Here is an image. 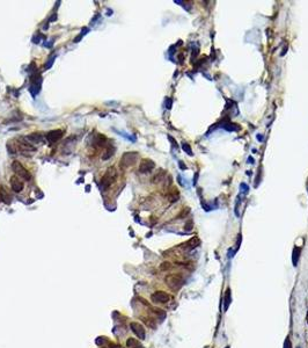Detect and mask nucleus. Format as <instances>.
Returning <instances> with one entry per match:
<instances>
[{"mask_svg": "<svg viewBox=\"0 0 308 348\" xmlns=\"http://www.w3.org/2000/svg\"><path fill=\"white\" fill-rule=\"evenodd\" d=\"M115 348H122V347H117V346H115Z\"/></svg>", "mask_w": 308, "mask_h": 348, "instance_id": "obj_23", "label": "nucleus"}, {"mask_svg": "<svg viewBox=\"0 0 308 348\" xmlns=\"http://www.w3.org/2000/svg\"><path fill=\"white\" fill-rule=\"evenodd\" d=\"M232 303V294H230V289L227 288L226 291H225V295H224V311L226 312Z\"/></svg>", "mask_w": 308, "mask_h": 348, "instance_id": "obj_11", "label": "nucleus"}, {"mask_svg": "<svg viewBox=\"0 0 308 348\" xmlns=\"http://www.w3.org/2000/svg\"><path fill=\"white\" fill-rule=\"evenodd\" d=\"M138 153L137 152H125L121 159V166L122 167H130L133 166L138 160Z\"/></svg>", "mask_w": 308, "mask_h": 348, "instance_id": "obj_4", "label": "nucleus"}, {"mask_svg": "<svg viewBox=\"0 0 308 348\" xmlns=\"http://www.w3.org/2000/svg\"><path fill=\"white\" fill-rule=\"evenodd\" d=\"M167 268H170V264H168V262H165V264H162V266H161V269H167Z\"/></svg>", "mask_w": 308, "mask_h": 348, "instance_id": "obj_19", "label": "nucleus"}, {"mask_svg": "<svg viewBox=\"0 0 308 348\" xmlns=\"http://www.w3.org/2000/svg\"><path fill=\"white\" fill-rule=\"evenodd\" d=\"M248 161H249V164H254V159H253L251 157H249V158H248Z\"/></svg>", "mask_w": 308, "mask_h": 348, "instance_id": "obj_21", "label": "nucleus"}, {"mask_svg": "<svg viewBox=\"0 0 308 348\" xmlns=\"http://www.w3.org/2000/svg\"><path fill=\"white\" fill-rule=\"evenodd\" d=\"M154 167H155V164L151 159H142L139 165V172L140 173H149Z\"/></svg>", "mask_w": 308, "mask_h": 348, "instance_id": "obj_7", "label": "nucleus"}, {"mask_svg": "<svg viewBox=\"0 0 308 348\" xmlns=\"http://www.w3.org/2000/svg\"><path fill=\"white\" fill-rule=\"evenodd\" d=\"M25 139L28 143H30V144H38V143H41L43 140V135L40 134V132H37V134H30L27 137H25Z\"/></svg>", "mask_w": 308, "mask_h": 348, "instance_id": "obj_10", "label": "nucleus"}, {"mask_svg": "<svg viewBox=\"0 0 308 348\" xmlns=\"http://www.w3.org/2000/svg\"><path fill=\"white\" fill-rule=\"evenodd\" d=\"M0 200H1L4 203H6V204L11 203V195L8 194V192L6 190V188L3 187V186H0Z\"/></svg>", "mask_w": 308, "mask_h": 348, "instance_id": "obj_12", "label": "nucleus"}, {"mask_svg": "<svg viewBox=\"0 0 308 348\" xmlns=\"http://www.w3.org/2000/svg\"><path fill=\"white\" fill-rule=\"evenodd\" d=\"M257 139H258V140H260V142H261V140H263V136H261V135H258V136H257Z\"/></svg>", "mask_w": 308, "mask_h": 348, "instance_id": "obj_22", "label": "nucleus"}, {"mask_svg": "<svg viewBox=\"0 0 308 348\" xmlns=\"http://www.w3.org/2000/svg\"><path fill=\"white\" fill-rule=\"evenodd\" d=\"M166 283L167 286L172 289V290H179L181 289V287L183 286L184 281L182 279V276H180L179 274H170L166 277Z\"/></svg>", "mask_w": 308, "mask_h": 348, "instance_id": "obj_1", "label": "nucleus"}, {"mask_svg": "<svg viewBox=\"0 0 308 348\" xmlns=\"http://www.w3.org/2000/svg\"><path fill=\"white\" fill-rule=\"evenodd\" d=\"M115 179H116V172H115V169H114V168H109L108 172L106 173V175L101 179L100 189L103 190V192L107 190V189L110 187V185L115 181Z\"/></svg>", "mask_w": 308, "mask_h": 348, "instance_id": "obj_2", "label": "nucleus"}, {"mask_svg": "<svg viewBox=\"0 0 308 348\" xmlns=\"http://www.w3.org/2000/svg\"><path fill=\"white\" fill-rule=\"evenodd\" d=\"M165 175H166V173L164 172V171H160L157 175H154L153 178H152V182L153 184H158V182H161L162 180H164V178H165Z\"/></svg>", "mask_w": 308, "mask_h": 348, "instance_id": "obj_14", "label": "nucleus"}, {"mask_svg": "<svg viewBox=\"0 0 308 348\" xmlns=\"http://www.w3.org/2000/svg\"><path fill=\"white\" fill-rule=\"evenodd\" d=\"M300 254V248H298V247H294V249H293V258H292V261H293V265L294 266H296V264H298V260H299V255Z\"/></svg>", "mask_w": 308, "mask_h": 348, "instance_id": "obj_15", "label": "nucleus"}, {"mask_svg": "<svg viewBox=\"0 0 308 348\" xmlns=\"http://www.w3.org/2000/svg\"><path fill=\"white\" fill-rule=\"evenodd\" d=\"M114 152H115V149H114V147H111V149H110V147H108V149L106 150L104 154L102 156V159H104V160H106V159H109V158H110V157L114 154Z\"/></svg>", "mask_w": 308, "mask_h": 348, "instance_id": "obj_16", "label": "nucleus"}, {"mask_svg": "<svg viewBox=\"0 0 308 348\" xmlns=\"http://www.w3.org/2000/svg\"><path fill=\"white\" fill-rule=\"evenodd\" d=\"M225 348H229V347H225Z\"/></svg>", "mask_w": 308, "mask_h": 348, "instance_id": "obj_24", "label": "nucleus"}, {"mask_svg": "<svg viewBox=\"0 0 308 348\" xmlns=\"http://www.w3.org/2000/svg\"><path fill=\"white\" fill-rule=\"evenodd\" d=\"M63 135H64L63 130H52L45 135V138L49 143H56L63 137Z\"/></svg>", "mask_w": 308, "mask_h": 348, "instance_id": "obj_8", "label": "nucleus"}, {"mask_svg": "<svg viewBox=\"0 0 308 348\" xmlns=\"http://www.w3.org/2000/svg\"><path fill=\"white\" fill-rule=\"evenodd\" d=\"M11 187L15 193H20L23 189V182L21 181V179L16 175L11 178Z\"/></svg>", "mask_w": 308, "mask_h": 348, "instance_id": "obj_9", "label": "nucleus"}, {"mask_svg": "<svg viewBox=\"0 0 308 348\" xmlns=\"http://www.w3.org/2000/svg\"><path fill=\"white\" fill-rule=\"evenodd\" d=\"M130 327H131L132 332H133L139 339H141V340L145 339L146 332H145V328H144V326H142L141 324H139V323H131V324H130Z\"/></svg>", "mask_w": 308, "mask_h": 348, "instance_id": "obj_6", "label": "nucleus"}, {"mask_svg": "<svg viewBox=\"0 0 308 348\" xmlns=\"http://www.w3.org/2000/svg\"><path fill=\"white\" fill-rule=\"evenodd\" d=\"M182 147H183V150L187 152V153H189L190 156H192L194 153H192V150H191V147H190V145L189 144H187V143H183L182 144Z\"/></svg>", "mask_w": 308, "mask_h": 348, "instance_id": "obj_17", "label": "nucleus"}, {"mask_svg": "<svg viewBox=\"0 0 308 348\" xmlns=\"http://www.w3.org/2000/svg\"><path fill=\"white\" fill-rule=\"evenodd\" d=\"M12 168H13V171L18 174V177H19V178H22V179H25V180H27V181L31 179V175H30L29 171H28L27 168H25V166H23L20 161H18V160L13 161Z\"/></svg>", "mask_w": 308, "mask_h": 348, "instance_id": "obj_3", "label": "nucleus"}, {"mask_svg": "<svg viewBox=\"0 0 308 348\" xmlns=\"http://www.w3.org/2000/svg\"><path fill=\"white\" fill-rule=\"evenodd\" d=\"M179 164H180V166H181V168H182V169H185V168H187V167L183 165V162H182V161H180Z\"/></svg>", "mask_w": 308, "mask_h": 348, "instance_id": "obj_20", "label": "nucleus"}, {"mask_svg": "<svg viewBox=\"0 0 308 348\" xmlns=\"http://www.w3.org/2000/svg\"><path fill=\"white\" fill-rule=\"evenodd\" d=\"M151 298H152V301L154 303H161V304H164V303H167L170 299V295H168L165 291H155L151 296Z\"/></svg>", "mask_w": 308, "mask_h": 348, "instance_id": "obj_5", "label": "nucleus"}, {"mask_svg": "<svg viewBox=\"0 0 308 348\" xmlns=\"http://www.w3.org/2000/svg\"><path fill=\"white\" fill-rule=\"evenodd\" d=\"M284 348H292V343H291V340L288 336L286 338V340L284 342Z\"/></svg>", "mask_w": 308, "mask_h": 348, "instance_id": "obj_18", "label": "nucleus"}, {"mask_svg": "<svg viewBox=\"0 0 308 348\" xmlns=\"http://www.w3.org/2000/svg\"><path fill=\"white\" fill-rule=\"evenodd\" d=\"M126 346H127V348H144L141 342H139L134 338H129L126 341Z\"/></svg>", "mask_w": 308, "mask_h": 348, "instance_id": "obj_13", "label": "nucleus"}]
</instances>
